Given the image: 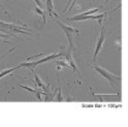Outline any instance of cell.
I'll list each match as a JSON object with an SVG mask.
<instances>
[{"label":"cell","mask_w":128,"mask_h":127,"mask_svg":"<svg viewBox=\"0 0 128 127\" xmlns=\"http://www.w3.org/2000/svg\"><path fill=\"white\" fill-rule=\"evenodd\" d=\"M46 12L49 14L50 17H54L56 19H58L57 14H55L54 12V5H53V0H46Z\"/></svg>","instance_id":"9c48e42d"},{"label":"cell","mask_w":128,"mask_h":127,"mask_svg":"<svg viewBox=\"0 0 128 127\" xmlns=\"http://www.w3.org/2000/svg\"><path fill=\"white\" fill-rule=\"evenodd\" d=\"M57 100H58V101H63V100H64V98L62 97V93H61V89H60V88L58 89V95H57Z\"/></svg>","instance_id":"5bb4252c"},{"label":"cell","mask_w":128,"mask_h":127,"mask_svg":"<svg viewBox=\"0 0 128 127\" xmlns=\"http://www.w3.org/2000/svg\"><path fill=\"white\" fill-rule=\"evenodd\" d=\"M54 63H55V64L57 65V66H60V67H67V68L72 69L67 60H66V61H64V60H56V61H54Z\"/></svg>","instance_id":"8fae6325"},{"label":"cell","mask_w":128,"mask_h":127,"mask_svg":"<svg viewBox=\"0 0 128 127\" xmlns=\"http://www.w3.org/2000/svg\"><path fill=\"white\" fill-rule=\"evenodd\" d=\"M34 2L36 3V5H38L39 7H42V4L40 2V0H34Z\"/></svg>","instance_id":"9a60e30c"},{"label":"cell","mask_w":128,"mask_h":127,"mask_svg":"<svg viewBox=\"0 0 128 127\" xmlns=\"http://www.w3.org/2000/svg\"><path fill=\"white\" fill-rule=\"evenodd\" d=\"M20 87H21V88H23V89L27 90V91H29L30 93H36V91H37V90H35V89L30 88V87H28V86H26V85H20Z\"/></svg>","instance_id":"4fadbf2b"},{"label":"cell","mask_w":128,"mask_h":127,"mask_svg":"<svg viewBox=\"0 0 128 127\" xmlns=\"http://www.w3.org/2000/svg\"><path fill=\"white\" fill-rule=\"evenodd\" d=\"M106 16H108V12H103V14H98V16H93V14H90V16H82L81 14H80L74 16V17L68 18L67 21H69V22H76V21H84V20H98L99 25H101L102 21L106 18Z\"/></svg>","instance_id":"277c9868"},{"label":"cell","mask_w":128,"mask_h":127,"mask_svg":"<svg viewBox=\"0 0 128 127\" xmlns=\"http://www.w3.org/2000/svg\"><path fill=\"white\" fill-rule=\"evenodd\" d=\"M55 22L57 23V25L61 28V30L63 31L64 33H65L67 39H68V42H69V50L74 51V34L76 35H80L81 33H80L78 29L74 28V27H71V26H67L65 25V24H63L62 22H60L58 19H55Z\"/></svg>","instance_id":"6da1fadb"},{"label":"cell","mask_w":128,"mask_h":127,"mask_svg":"<svg viewBox=\"0 0 128 127\" xmlns=\"http://www.w3.org/2000/svg\"><path fill=\"white\" fill-rule=\"evenodd\" d=\"M17 69V67H14V68H10V69H6V70H3L2 72H1V74H0V76L1 78H3L4 76H6V74H10V72H12L14 70H16Z\"/></svg>","instance_id":"7c38bea8"},{"label":"cell","mask_w":128,"mask_h":127,"mask_svg":"<svg viewBox=\"0 0 128 127\" xmlns=\"http://www.w3.org/2000/svg\"><path fill=\"white\" fill-rule=\"evenodd\" d=\"M90 67H91L92 69H94V70L97 71V72H98L100 76H102L103 78H106V80H108V81L110 82V84L112 87H115V86L117 85V83H119L120 81H121V78H120V76H115V74H113L108 72L106 69H104L103 67H101V66H99V65H90Z\"/></svg>","instance_id":"3957f363"},{"label":"cell","mask_w":128,"mask_h":127,"mask_svg":"<svg viewBox=\"0 0 128 127\" xmlns=\"http://www.w3.org/2000/svg\"><path fill=\"white\" fill-rule=\"evenodd\" d=\"M33 14H38V16H40L42 19L44 25H46V12L42 8V7H39L38 5L34 6V8H33Z\"/></svg>","instance_id":"30bf717a"},{"label":"cell","mask_w":128,"mask_h":127,"mask_svg":"<svg viewBox=\"0 0 128 127\" xmlns=\"http://www.w3.org/2000/svg\"><path fill=\"white\" fill-rule=\"evenodd\" d=\"M63 53H64V52H60V53H58V54H53V55H50V56L44 57V59L37 60V61H33V62H23V63H21V64L17 65L16 67H17V69H19L20 67H26V68H28L29 70L33 71L34 68H35L37 65L42 64V63H44V62H46V61L55 60L56 58H58V57H63Z\"/></svg>","instance_id":"7a4b0ae2"},{"label":"cell","mask_w":128,"mask_h":127,"mask_svg":"<svg viewBox=\"0 0 128 127\" xmlns=\"http://www.w3.org/2000/svg\"><path fill=\"white\" fill-rule=\"evenodd\" d=\"M96 1H98V0H94L93 3H94V2H96ZM106 2H108V0H106Z\"/></svg>","instance_id":"2e32d148"},{"label":"cell","mask_w":128,"mask_h":127,"mask_svg":"<svg viewBox=\"0 0 128 127\" xmlns=\"http://www.w3.org/2000/svg\"><path fill=\"white\" fill-rule=\"evenodd\" d=\"M90 91L92 92L93 96L96 97V98H98V100H99L100 102H104V101H106V99H108V98H115V97L119 96V94H108V95H106V94H95L91 88H90Z\"/></svg>","instance_id":"52a82bcc"},{"label":"cell","mask_w":128,"mask_h":127,"mask_svg":"<svg viewBox=\"0 0 128 127\" xmlns=\"http://www.w3.org/2000/svg\"><path fill=\"white\" fill-rule=\"evenodd\" d=\"M71 52H72L71 50H68L67 52H64V53H63V57L68 61V63L70 64L71 68H72V71H74V72H78V76H81V74H80V71H78V67H76V62H74L72 56H71Z\"/></svg>","instance_id":"8992f818"},{"label":"cell","mask_w":128,"mask_h":127,"mask_svg":"<svg viewBox=\"0 0 128 127\" xmlns=\"http://www.w3.org/2000/svg\"><path fill=\"white\" fill-rule=\"evenodd\" d=\"M33 72V76H34V78H35V82H36V85L38 86V87H40V88L42 89V91L44 92H50V83H48L46 85V84H44V82L39 78V76L34 72V71H32Z\"/></svg>","instance_id":"ba28073f"},{"label":"cell","mask_w":128,"mask_h":127,"mask_svg":"<svg viewBox=\"0 0 128 127\" xmlns=\"http://www.w3.org/2000/svg\"><path fill=\"white\" fill-rule=\"evenodd\" d=\"M106 26H101V30H100V35L98 37V40H97V44H96V48H95V53H94V57H93V62L96 61V58H97L98 54L101 50V48L104 44V40H106Z\"/></svg>","instance_id":"5b68a950"}]
</instances>
